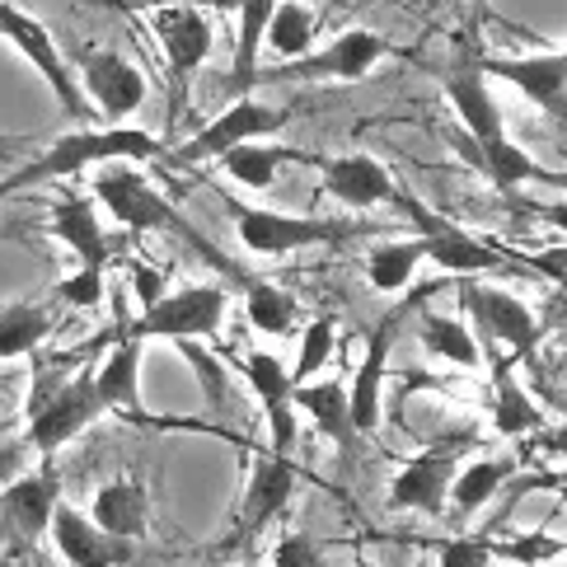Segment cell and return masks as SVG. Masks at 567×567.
I'll return each instance as SVG.
<instances>
[{
	"mask_svg": "<svg viewBox=\"0 0 567 567\" xmlns=\"http://www.w3.org/2000/svg\"><path fill=\"white\" fill-rule=\"evenodd\" d=\"M165 141L146 127H127V123H104V127H71L52 141L48 151H38L29 159H19V169L0 178V202L29 188H48V184H71V178L104 169V165H146L159 159Z\"/></svg>",
	"mask_w": 567,
	"mask_h": 567,
	"instance_id": "6da1fadb",
	"label": "cell"
},
{
	"mask_svg": "<svg viewBox=\"0 0 567 567\" xmlns=\"http://www.w3.org/2000/svg\"><path fill=\"white\" fill-rule=\"evenodd\" d=\"M104 417L109 409L94 390V361H90V367L71 371L52 394L24 403V451L33 460H56L71 441H80Z\"/></svg>",
	"mask_w": 567,
	"mask_h": 567,
	"instance_id": "7a4b0ae2",
	"label": "cell"
},
{
	"mask_svg": "<svg viewBox=\"0 0 567 567\" xmlns=\"http://www.w3.org/2000/svg\"><path fill=\"white\" fill-rule=\"evenodd\" d=\"M90 193L127 235H178V239H188V245L202 249L197 230L174 212V202L159 193L136 165H104V169H94Z\"/></svg>",
	"mask_w": 567,
	"mask_h": 567,
	"instance_id": "3957f363",
	"label": "cell"
},
{
	"mask_svg": "<svg viewBox=\"0 0 567 567\" xmlns=\"http://www.w3.org/2000/svg\"><path fill=\"white\" fill-rule=\"evenodd\" d=\"M230 315V296L212 287V281H197V287H178L165 291L151 310H136V319H123L117 333L127 338H165V342H216L226 329Z\"/></svg>",
	"mask_w": 567,
	"mask_h": 567,
	"instance_id": "277c9868",
	"label": "cell"
},
{
	"mask_svg": "<svg viewBox=\"0 0 567 567\" xmlns=\"http://www.w3.org/2000/svg\"><path fill=\"white\" fill-rule=\"evenodd\" d=\"M281 123H287V109H272V104H262V99L239 94L235 104L220 109L207 127H197L184 146L159 151V159H165L169 169H202V165H216V159L226 155L230 146H239V141L277 136Z\"/></svg>",
	"mask_w": 567,
	"mask_h": 567,
	"instance_id": "5b68a950",
	"label": "cell"
},
{
	"mask_svg": "<svg viewBox=\"0 0 567 567\" xmlns=\"http://www.w3.org/2000/svg\"><path fill=\"white\" fill-rule=\"evenodd\" d=\"M230 220H235L239 245L254 258H291L300 249L338 245V239L357 235L352 226H338V220H315V216H296L277 207H249V202H235Z\"/></svg>",
	"mask_w": 567,
	"mask_h": 567,
	"instance_id": "8992f818",
	"label": "cell"
},
{
	"mask_svg": "<svg viewBox=\"0 0 567 567\" xmlns=\"http://www.w3.org/2000/svg\"><path fill=\"white\" fill-rule=\"evenodd\" d=\"M0 43L24 56V62L33 66V75L43 80V85L52 90V99L62 104L66 117H85V113H90L85 94H80V80H75L71 56L56 48V38H52L43 24H38L29 10L10 6V0H0Z\"/></svg>",
	"mask_w": 567,
	"mask_h": 567,
	"instance_id": "52a82bcc",
	"label": "cell"
},
{
	"mask_svg": "<svg viewBox=\"0 0 567 567\" xmlns=\"http://www.w3.org/2000/svg\"><path fill=\"white\" fill-rule=\"evenodd\" d=\"M62 502V478H56L52 460H38V470L10 478L0 488V549L29 554L48 539L52 512Z\"/></svg>",
	"mask_w": 567,
	"mask_h": 567,
	"instance_id": "ba28073f",
	"label": "cell"
},
{
	"mask_svg": "<svg viewBox=\"0 0 567 567\" xmlns=\"http://www.w3.org/2000/svg\"><path fill=\"white\" fill-rule=\"evenodd\" d=\"M146 10H151L146 24L159 43V56H165V66H169L174 90H188V80L207 66V56L216 48L212 10L184 6V0H151Z\"/></svg>",
	"mask_w": 567,
	"mask_h": 567,
	"instance_id": "9c48e42d",
	"label": "cell"
},
{
	"mask_svg": "<svg viewBox=\"0 0 567 567\" xmlns=\"http://www.w3.org/2000/svg\"><path fill=\"white\" fill-rule=\"evenodd\" d=\"M488 85L493 80L483 75V52H474V43H455L451 62L441 66V94H445V104H451L455 123L464 127V141H474V146L506 136L502 104Z\"/></svg>",
	"mask_w": 567,
	"mask_h": 567,
	"instance_id": "30bf717a",
	"label": "cell"
},
{
	"mask_svg": "<svg viewBox=\"0 0 567 567\" xmlns=\"http://www.w3.org/2000/svg\"><path fill=\"white\" fill-rule=\"evenodd\" d=\"M75 80H80V94L85 104L104 117V123H127V117L141 113L146 104V75H141L136 62H127L123 52L113 48H80L75 52Z\"/></svg>",
	"mask_w": 567,
	"mask_h": 567,
	"instance_id": "8fae6325",
	"label": "cell"
},
{
	"mask_svg": "<svg viewBox=\"0 0 567 567\" xmlns=\"http://www.w3.org/2000/svg\"><path fill=\"white\" fill-rule=\"evenodd\" d=\"M483 75L502 80L516 90L525 104H535L544 117L567 127V43L544 48V52H506V56H483Z\"/></svg>",
	"mask_w": 567,
	"mask_h": 567,
	"instance_id": "7c38bea8",
	"label": "cell"
},
{
	"mask_svg": "<svg viewBox=\"0 0 567 567\" xmlns=\"http://www.w3.org/2000/svg\"><path fill=\"white\" fill-rule=\"evenodd\" d=\"M384 56H390V43H384L380 33L371 29H348L329 38L323 48L296 56V62H281V66H268L258 71V80H342V85H357V80H367Z\"/></svg>",
	"mask_w": 567,
	"mask_h": 567,
	"instance_id": "4fadbf2b",
	"label": "cell"
},
{
	"mask_svg": "<svg viewBox=\"0 0 567 567\" xmlns=\"http://www.w3.org/2000/svg\"><path fill=\"white\" fill-rule=\"evenodd\" d=\"M460 310L474 319V329L488 338V342H502L512 348L516 361H525L535 352L539 342V319L535 310L525 306L516 291H502V287H488V281H474V277H460Z\"/></svg>",
	"mask_w": 567,
	"mask_h": 567,
	"instance_id": "5bb4252c",
	"label": "cell"
},
{
	"mask_svg": "<svg viewBox=\"0 0 567 567\" xmlns=\"http://www.w3.org/2000/svg\"><path fill=\"white\" fill-rule=\"evenodd\" d=\"M48 235L62 239V245L75 254V268H113L117 258L127 254V239L113 235L99 216L94 193H62L48 212Z\"/></svg>",
	"mask_w": 567,
	"mask_h": 567,
	"instance_id": "9a60e30c",
	"label": "cell"
},
{
	"mask_svg": "<svg viewBox=\"0 0 567 567\" xmlns=\"http://www.w3.org/2000/svg\"><path fill=\"white\" fill-rule=\"evenodd\" d=\"M399 202H403V212L417 220V235H422V249H427L432 268L451 272V277H478V272H497L502 262H506L502 249H493L488 239H478V235H470L464 226H451V220L432 216L417 197L399 193Z\"/></svg>",
	"mask_w": 567,
	"mask_h": 567,
	"instance_id": "2e32d148",
	"label": "cell"
},
{
	"mask_svg": "<svg viewBox=\"0 0 567 567\" xmlns=\"http://www.w3.org/2000/svg\"><path fill=\"white\" fill-rule=\"evenodd\" d=\"M239 371H245L249 390L262 409V422H268V451L272 455H291L296 441H300V427H296V380H291V367H281L277 352H245L239 361Z\"/></svg>",
	"mask_w": 567,
	"mask_h": 567,
	"instance_id": "e0dca14e",
	"label": "cell"
},
{
	"mask_svg": "<svg viewBox=\"0 0 567 567\" xmlns=\"http://www.w3.org/2000/svg\"><path fill=\"white\" fill-rule=\"evenodd\" d=\"M291 497H296V464H291V455H272V451L254 455L245 493H239L235 535L245 544H254L268 525H277V516L291 506Z\"/></svg>",
	"mask_w": 567,
	"mask_h": 567,
	"instance_id": "ac0fdd59",
	"label": "cell"
},
{
	"mask_svg": "<svg viewBox=\"0 0 567 567\" xmlns=\"http://www.w3.org/2000/svg\"><path fill=\"white\" fill-rule=\"evenodd\" d=\"M48 539H52V549L62 554L66 567H127L136 558L132 539L109 535L90 512H75L71 502H56Z\"/></svg>",
	"mask_w": 567,
	"mask_h": 567,
	"instance_id": "d6986e66",
	"label": "cell"
},
{
	"mask_svg": "<svg viewBox=\"0 0 567 567\" xmlns=\"http://www.w3.org/2000/svg\"><path fill=\"white\" fill-rule=\"evenodd\" d=\"M403 315H409V306L403 310H390L384 315L371 338H367V352H361V367L348 384V399H352V427L357 436H371L380 427V413H384V371H390V348L394 338L403 329Z\"/></svg>",
	"mask_w": 567,
	"mask_h": 567,
	"instance_id": "ffe728a7",
	"label": "cell"
},
{
	"mask_svg": "<svg viewBox=\"0 0 567 567\" xmlns=\"http://www.w3.org/2000/svg\"><path fill=\"white\" fill-rule=\"evenodd\" d=\"M141 367H146V342L117 333L94 361V390L104 409L127 422H151L146 399H141Z\"/></svg>",
	"mask_w": 567,
	"mask_h": 567,
	"instance_id": "44dd1931",
	"label": "cell"
},
{
	"mask_svg": "<svg viewBox=\"0 0 567 567\" xmlns=\"http://www.w3.org/2000/svg\"><path fill=\"white\" fill-rule=\"evenodd\" d=\"M319 184L333 202H342V207H352V212H371V207H384V202L399 197L394 174L367 151L319 159Z\"/></svg>",
	"mask_w": 567,
	"mask_h": 567,
	"instance_id": "7402d4cb",
	"label": "cell"
},
{
	"mask_svg": "<svg viewBox=\"0 0 567 567\" xmlns=\"http://www.w3.org/2000/svg\"><path fill=\"white\" fill-rule=\"evenodd\" d=\"M460 460L451 451H422L413 455L390 483V512H413V516H445L451 512V483H455Z\"/></svg>",
	"mask_w": 567,
	"mask_h": 567,
	"instance_id": "603a6c76",
	"label": "cell"
},
{
	"mask_svg": "<svg viewBox=\"0 0 567 567\" xmlns=\"http://www.w3.org/2000/svg\"><path fill=\"white\" fill-rule=\"evenodd\" d=\"M136 6H151V0H136ZM184 6L235 14V62H230L226 85H230V94H245L262 71V33H268L277 0H184Z\"/></svg>",
	"mask_w": 567,
	"mask_h": 567,
	"instance_id": "cb8c5ba5",
	"label": "cell"
},
{
	"mask_svg": "<svg viewBox=\"0 0 567 567\" xmlns=\"http://www.w3.org/2000/svg\"><path fill=\"white\" fill-rule=\"evenodd\" d=\"M151 488H146V478L141 474H117L109 483H99L94 497H90V516L104 525L109 535L117 539H146L151 530Z\"/></svg>",
	"mask_w": 567,
	"mask_h": 567,
	"instance_id": "d4e9b609",
	"label": "cell"
},
{
	"mask_svg": "<svg viewBox=\"0 0 567 567\" xmlns=\"http://www.w3.org/2000/svg\"><path fill=\"white\" fill-rule=\"evenodd\" d=\"M296 413H306L342 455H357L352 399H348V384L342 380H306V384H296Z\"/></svg>",
	"mask_w": 567,
	"mask_h": 567,
	"instance_id": "484cf974",
	"label": "cell"
},
{
	"mask_svg": "<svg viewBox=\"0 0 567 567\" xmlns=\"http://www.w3.org/2000/svg\"><path fill=\"white\" fill-rule=\"evenodd\" d=\"M56 329V300H0V361L38 357Z\"/></svg>",
	"mask_w": 567,
	"mask_h": 567,
	"instance_id": "4316f807",
	"label": "cell"
},
{
	"mask_svg": "<svg viewBox=\"0 0 567 567\" xmlns=\"http://www.w3.org/2000/svg\"><path fill=\"white\" fill-rule=\"evenodd\" d=\"M319 33V10L306 6V0H277V10L268 19V33H262V52L272 56V66L296 62L315 48Z\"/></svg>",
	"mask_w": 567,
	"mask_h": 567,
	"instance_id": "83f0119b",
	"label": "cell"
},
{
	"mask_svg": "<svg viewBox=\"0 0 567 567\" xmlns=\"http://www.w3.org/2000/svg\"><path fill=\"white\" fill-rule=\"evenodd\" d=\"M464 151H470L474 169H478L483 178H488L493 188H502V193H516V188H525V184H535V178H539L535 155L525 151V146H516L512 136L483 141V146H474V141H464Z\"/></svg>",
	"mask_w": 567,
	"mask_h": 567,
	"instance_id": "f1b7e54d",
	"label": "cell"
},
{
	"mask_svg": "<svg viewBox=\"0 0 567 567\" xmlns=\"http://www.w3.org/2000/svg\"><path fill=\"white\" fill-rule=\"evenodd\" d=\"M422 262H427L422 235H413V239H380V245L367 254V281H371V291H380V296L409 291Z\"/></svg>",
	"mask_w": 567,
	"mask_h": 567,
	"instance_id": "f546056e",
	"label": "cell"
},
{
	"mask_svg": "<svg viewBox=\"0 0 567 567\" xmlns=\"http://www.w3.org/2000/svg\"><path fill=\"white\" fill-rule=\"evenodd\" d=\"M417 342H422V348H427L432 357H441L445 367L483 371L478 333H474L464 319H455V315H422V319H417Z\"/></svg>",
	"mask_w": 567,
	"mask_h": 567,
	"instance_id": "4dcf8cb0",
	"label": "cell"
},
{
	"mask_svg": "<svg viewBox=\"0 0 567 567\" xmlns=\"http://www.w3.org/2000/svg\"><path fill=\"white\" fill-rule=\"evenodd\" d=\"M535 427H544L539 403L516 380L512 361H497V367H493V432L497 436H525Z\"/></svg>",
	"mask_w": 567,
	"mask_h": 567,
	"instance_id": "1f68e13d",
	"label": "cell"
},
{
	"mask_svg": "<svg viewBox=\"0 0 567 567\" xmlns=\"http://www.w3.org/2000/svg\"><path fill=\"white\" fill-rule=\"evenodd\" d=\"M516 474V460L512 455H488V460H474V464H460L455 470V483H451V512L464 520V516H474L483 512L497 493H502V483Z\"/></svg>",
	"mask_w": 567,
	"mask_h": 567,
	"instance_id": "d6a6232c",
	"label": "cell"
},
{
	"mask_svg": "<svg viewBox=\"0 0 567 567\" xmlns=\"http://www.w3.org/2000/svg\"><path fill=\"white\" fill-rule=\"evenodd\" d=\"M287 159H296V151L272 146V136H254V141H239V146H230L226 155L216 159V165L226 169V178H235L239 188L262 193V188H272V178H277V169L287 165Z\"/></svg>",
	"mask_w": 567,
	"mask_h": 567,
	"instance_id": "836d02e7",
	"label": "cell"
},
{
	"mask_svg": "<svg viewBox=\"0 0 567 567\" xmlns=\"http://www.w3.org/2000/svg\"><path fill=\"white\" fill-rule=\"evenodd\" d=\"M245 315H249V329L258 338H291L296 333V296L287 287H277V281H245Z\"/></svg>",
	"mask_w": 567,
	"mask_h": 567,
	"instance_id": "e575fe53",
	"label": "cell"
},
{
	"mask_svg": "<svg viewBox=\"0 0 567 567\" xmlns=\"http://www.w3.org/2000/svg\"><path fill=\"white\" fill-rule=\"evenodd\" d=\"M333 348H338V323L329 319V315H319L315 323H306V333H300V342H296V361H291V380L296 384H306V380H315L323 367H329V357H333Z\"/></svg>",
	"mask_w": 567,
	"mask_h": 567,
	"instance_id": "d590c367",
	"label": "cell"
},
{
	"mask_svg": "<svg viewBox=\"0 0 567 567\" xmlns=\"http://www.w3.org/2000/svg\"><path fill=\"white\" fill-rule=\"evenodd\" d=\"M493 544V563H516V567H544V563H554L563 549H567V539L558 535H512V539H488Z\"/></svg>",
	"mask_w": 567,
	"mask_h": 567,
	"instance_id": "8d00e7d4",
	"label": "cell"
},
{
	"mask_svg": "<svg viewBox=\"0 0 567 567\" xmlns=\"http://www.w3.org/2000/svg\"><path fill=\"white\" fill-rule=\"evenodd\" d=\"M104 291H109V272L104 268H75L71 277L56 281L52 300L66 310H99L104 306Z\"/></svg>",
	"mask_w": 567,
	"mask_h": 567,
	"instance_id": "74e56055",
	"label": "cell"
},
{
	"mask_svg": "<svg viewBox=\"0 0 567 567\" xmlns=\"http://www.w3.org/2000/svg\"><path fill=\"white\" fill-rule=\"evenodd\" d=\"M123 277H127V291L136 296V310H151L159 296L169 291V277L155 268V262H146V258H132V254H123Z\"/></svg>",
	"mask_w": 567,
	"mask_h": 567,
	"instance_id": "f35d334b",
	"label": "cell"
},
{
	"mask_svg": "<svg viewBox=\"0 0 567 567\" xmlns=\"http://www.w3.org/2000/svg\"><path fill=\"white\" fill-rule=\"evenodd\" d=\"M436 567H493V544L478 535H455L436 544Z\"/></svg>",
	"mask_w": 567,
	"mask_h": 567,
	"instance_id": "ab89813d",
	"label": "cell"
},
{
	"mask_svg": "<svg viewBox=\"0 0 567 567\" xmlns=\"http://www.w3.org/2000/svg\"><path fill=\"white\" fill-rule=\"evenodd\" d=\"M178 357L188 361V367L197 371L202 380V390H207V399L216 403V409H226V375H220V367L212 361V352H202V342H174Z\"/></svg>",
	"mask_w": 567,
	"mask_h": 567,
	"instance_id": "60d3db41",
	"label": "cell"
},
{
	"mask_svg": "<svg viewBox=\"0 0 567 567\" xmlns=\"http://www.w3.org/2000/svg\"><path fill=\"white\" fill-rule=\"evenodd\" d=\"M272 567H329V554L310 535H281L272 549Z\"/></svg>",
	"mask_w": 567,
	"mask_h": 567,
	"instance_id": "b9f144b4",
	"label": "cell"
},
{
	"mask_svg": "<svg viewBox=\"0 0 567 567\" xmlns=\"http://www.w3.org/2000/svg\"><path fill=\"white\" fill-rule=\"evenodd\" d=\"M525 262H530V268H539V272H549V277H558V281H567V245L544 249V254H530Z\"/></svg>",
	"mask_w": 567,
	"mask_h": 567,
	"instance_id": "7bdbcfd3",
	"label": "cell"
},
{
	"mask_svg": "<svg viewBox=\"0 0 567 567\" xmlns=\"http://www.w3.org/2000/svg\"><path fill=\"white\" fill-rule=\"evenodd\" d=\"M530 212H535V216H539L549 230H558V235L567 239V197H558V202H535Z\"/></svg>",
	"mask_w": 567,
	"mask_h": 567,
	"instance_id": "ee69618b",
	"label": "cell"
},
{
	"mask_svg": "<svg viewBox=\"0 0 567 567\" xmlns=\"http://www.w3.org/2000/svg\"><path fill=\"white\" fill-rule=\"evenodd\" d=\"M33 146V136H14V132H0V165H10V159H24Z\"/></svg>",
	"mask_w": 567,
	"mask_h": 567,
	"instance_id": "f6af8a7d",
	"label": "cell"
},
{
	"mask_svg": "<svg viewBox=\"0 0 567 567\" xmlns=\"http://www.w3.org/2000/svg\"><path fill=\"white\" fill-rule=\"evenodd\" d=\"M558 483H563V493H567V464H563V474H558Z\"/></svg>",
	"mask_w": 567,
	"mask_h": 567,
	"instance_id": "bcb514c9",
	"label": "cell"
},
{
	"mask_svg": "<svg viewBox=\"0 0 567 567\" xmlns=\"http://www.w3.org/2000/svg\"><path fill=\"white\" fill-rule=\"evenodd\" d=\"M212 567H239V563H212Z\"/></svg>",
	"mask_w": 567,
	"mask_h": 567,
	"instance_id": "7dc6e473",
	"label": "cell"
},
{
	"mask_svg": "<svg viewBox=\"0 0 567 567\" xmlns=\"http://www.w3.org/2000/svg\"><path fill=\"white\" fill-rule=\"evenodd\" d=\"M445 6H464V0H445Z\"/></svg>",
	"mask_w": 567,
	"mask_h": 567,
	"instance_id": "c3c4849f",
	"label": "cell"
}]
</instances>
